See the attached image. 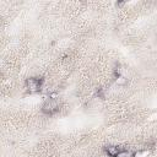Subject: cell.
Segmentation results:
<instances>
[{"mask_svg":"<svg viewBox=\"0 0 157 157\" xmlns=\"http://www.w3.org/2000/svg\"><path fill=\"white\" fill-rule=\"evenodd\" d=\"M97 96H98L101 99H104V92H103L102 88H98V90H97Z\"/></svg>","mask_w":157,"mask_h":157,"instance_id":"obj_7","label":"cell"},{"mask_svg":"<svg viewBox=\"0 0 157 157\" xmlns=\"http://www.w3.org/2000/svg\"><path fill=\"white\" fill-rule=\"evenodd\" d=\"M126 82H128V78H125L124 76H119L118 78H115V83L119 86H124L126 85Z\"/></svg>","mask_w":157,"mask_h":157,"instance_id":"obj_5","label":"cell"},{"mask_svg":"<svg viewBox=\"0 0 157 157\" xmlns=\"http://www.w3.org/2000/svg\"><path fill=\"white\" fill-rule=\"evenodd\" d=\"M56 97H58V93H56V92L49 93V98H50V99H56Z\"/></svg>","mask_w":157,"mask_h":157,"instance_id":"obj_8","label":"cell"},{"mask_svg":"<svg viewBox=\"0 0 157 157\" xmlns=\"http://www.w3.org/2000/svg\"><path fill=\"white\" fill-rule=\"evenodd\" d=\"M44 83L43 77H28L25 82V87L29 93H38L40 92Z\"/></svg>","mask_w":157,"mask_h":157,"instance_id":"obj_1","label":"cell"},{"mask_svg":"<svg viewBox=\"0 0 157 157\" xmlns=\"http://www.w3.org/2000/svg\"><path fill=\"white\" fill-rule=\"evenodd\" d=\"M104 151L109 157H117L121 150L115 145H108V146L104 147Z\"/></svg>","mask_w":157,"mask_h":157,"instance_id":"obj_3","label":"cell"},{"mask_svg":"<svg viewBox=\"0 0 157 157\" xmlns=\"http://www.w3.org/2000/svg\"><path fill=\"white\" fill-rule=\"evenodd\" d=\"M120 74H121V70H120V66L118 65V66H115L113 69V76H114V78H118L119 76H121Z\"/></svg>","mask_w":157,"mask_h":157,"instance_id":"obj_6","label":"cell"},{"mask_svg":"<svg viewBox=\"0 0 157 157\" xmlns=\"http://www.w3.org/2000/svg\"><path fill=\"white\" fill-rule=\"evenodd\" d=\"M125 5V1H117L115 2V6L117 7H121V6H124Z\"/></svg>","mask_w":157,"mask_h":157,"instance_id":"obj_9","label":"cell"},{"mask_svg":"<svg viewBox=\"0 0 157 157\" xmlns=\"http://www.w3.org/2000/svg\"><path fill=\"white\" fill-rule=\"evenodd\" d=\"M135 156H136L135 152H130L128 150H121L117 157H135Z\"/></svg>","mask_w":157,"mask_h":157,"instance_id":"obj_4","label":"cell"},{"mask_svg":"<svg viewBox=\"0 0 157 157\" xmlns=\"http://www.w3.org/2000/svg\"><path fill=\"white\" fill-rule=\"evenodd\" d=\"M42 113L45 114V115H53L55 114L58 110H59V105L56 103L55 99H50L48 98L43 104H42Z\"/></svg>","mask_w":157,"mask_h":157,"instance_id":"obj_2","label":"cell"},{"mask_svg":"<svg viewBox=\"0 0 157 157\" xmlns=\"http://www.w3.org/2000/svg\"><path fill=\"white\" fill-rule=\"evenodd\" d=\"M49 157H55V156H49Z\"/></svg>","mask_w":157,"mask_h":157,"instance_id":"obj_10","label":"cell"}]
</instances>
